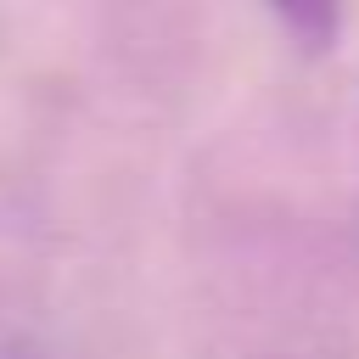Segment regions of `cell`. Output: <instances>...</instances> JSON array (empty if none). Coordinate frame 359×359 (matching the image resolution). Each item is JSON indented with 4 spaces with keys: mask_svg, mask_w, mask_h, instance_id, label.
<instances>
[{
    "mask_svg": "<svg viewBox=\"0 0 359 359\" xmlns=\"http://www.w3.org/2000/svg\"><path fill=\"white\" fill-rule=\"evenodd\" d=\"M269 11L280 17V28L292 34V45H303L309 56L331 50L342 39V17L348 0H269Z\"/></svg>",
    "mask_w": 359,
    "mask_h": 359,
    "instance_id": "obj_1",
    "label": "cell"
},
{
    "mask_svg": "<svg viewBox=\"0 0 359 359\" xmlns=\"http://www.w3.org/2000/svg\"><path fill=\"white\" fill-rule=\"evenodd\" d=\"M0 359H50V353H45V348H34V342H17V348H6Z\"/></svg>",
    "mask_w": 359,
    "mask_h": 359,
    "instance_id": "obj_2",
    "label": "cell"
}]
</instances>
